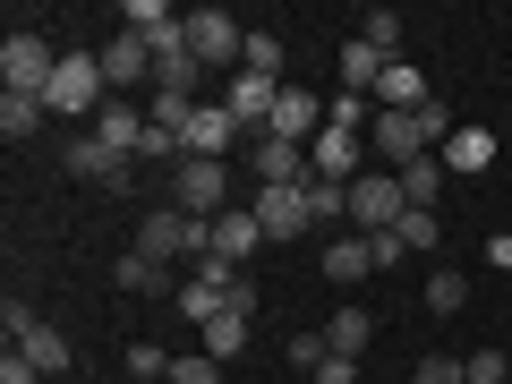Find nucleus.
Instances as JSON below:
<instances>
[{
  "label": "nucleus",
  "mask_w": 512,
  "mask_h": 384,
  "mask_svg": "<svg viewBox=\"0 0 512 384\" xmlns=\"http://www.w3.org/2000/svg\"><path fill=\"white\" fill-rule=\"evenodd\" d=\"M0 384H43V367L26 359V350H9V359H0Z\"/></svg>",
  "instance_id": "43"
},
{
  "label": "nucleus",
  "mask_w": 512,
  "mask_h": 384,
  "mask_svg": "<svg viewBox=\"0 0 512 384\" xmlns=\"http://www.w3.org/2000/svg\"><path fill=\"white\" fill-rule=\"evenodd\" d=\"M316 180H333V188H350L359 180V137H350V128H325V137H316Z\"/></svg>",
  "instance_id": "17"
},
{
  "label": "nucleus",
  "mask_w": 512,
  "mask_h": 384,
  "mask_svg": "<svg viewBox=\"0 0 512 384\" xmlns=\"http://www.w3.org/2000/svg\"><path fill=\"white\" fill-rule=\"evenodd\" d=\"M171 384H222V359H205V350L197 359H171Z\"/></svg>",
  "instance_id": "39"
},
{
  "label": "nucleus",
  "mask_w": 512,
  "mask_h": 384,
  "mask_svg": "<svg viewBox=\"0 0 512 384\" xmlns=\"http://www.w3.org/2000/svg\"><path fill=\"white\" fill-rule=\"evenodd\" d=\"M128 376H137V384H154V376H171V350H154V342H137V350H128Z\"/></svg>",
  "instance_id": "35"
},
{
  "label": "nucleus",
  "mask_w": 512,
  "mask_h": 384,
  "mask_svg": "<svg viewBox=\"0 0 512 384\" xmlns=\"http://www.w3.org/2000/svg\"><path fill=\"white\" fill-rule=\"evenodd\" d=\"M325 359H333V342H325V333H291V367H308V376H316Z\"/></svg>",
  "instance_id": "36"
},
{
  "label": "nucleus",
  "mask_w": 512,
  "mask_h": 384,
  "mask_svg": "<svg viewBox=\"0 0 512 384\" xmlns=\"http://www.w3.org/2000/svg\"><path fill=\"white\" fill-rule=\"evenodd\" d=\"M205 231H214V239H205V256H222V265H248L256 239H265V222H256V205H231V214H214Z\"/></svg>",
  "instance_id": "11"
},
{
  "label": "nucleus",
  "mask_w": 512,
  "mask_h": 384,
  "mask_svg": "<svg viewBox=\"0 0 512 384\" xmlns=\"http://www.w3.org/2000/svg\"><path fill=\"white\" fill-rule=\"evenodd\" d=\"M222 291H231V282H205V274H197V282H188V291H180V316H188V325L205 333V325H214V316H222Z\"/></svg>",
  "instance_id": "26"
},
{
  "label": "nucleus",
  "mask_w": 512,
  "mask_h": 384,
  "mask_svg": "<svg viewBox=\"0 0 512 384\" xmlns=\"http://www.w3.org/2000/svg\"><path fill=\"white\" fill-rule=\"evenodd\" d=\"M367 256H376V274H384V265H402V256H410V239L402 231H376V239H367Z\"/></svg>",
  "instance_id": "42"
},
{
  "label": "nucleus",
  "mask_w": 512,
  "mask_h": 384,
  "mask_svg": "<svg viewBox=\"0 0 512 384\" xmlns=\"http://www.w3.org/2000/svg\"><path fill=\"white\" fill-rule=\"evenodd\" d=\"M171 205H180V214H197V222L231 214V163H197V154H188V163L171 171Z\"/></svg>",
  "instance_id": "5"
},
{
  "label": "nucleus",
  "mask_w": 512,
  "mask_h": 384,
  "mask_svg": "<svg viewBox=\"0 0 512 384\" xmlns=\"http://www.w3.org/2000/svg\"><path fill=\"white\" fill-rule=\"evenodd\" d=\"M487 265H495V274H512V231H487Z\"/></svg>",
  "instance_id": "45"
},
{
  "label": "nucleus",
  "mask_w": 512,
  "mask_h": 384,
  "mask_svg": "<svg viewBox=\"0 0 512 384\" xmlns=\"http://www.w3.org/2000/svg\"><path fill=\"white\" fill-rule=\"evenodd\" d=\"M384 69H393V60H384V52H367L359 35L342 43V94H376V86H384Z\"/></svg>",
  "instance_id": "19"
},
{
  "label": "nucleus",
  "mask_w": 512,
  "mask_h": 384,
  "mask_svg": "<svg viewBox=\"0 0 512 384\" xmlns=\"http://www.w3.org/2000/svg\"><path fill=\"white\" fill-rule=\"evenodd\" d=\"M316 384H359V359H342V350H333V359L316 367Z\"/></svg>",
  "instance_id": "44"
},
{
  "label": "nucleus",
  "mask_w": 512,
  "mask_h": 384,
  "mask_svg": "<svg viewBox=\"0 0 512 384\" xmlns=\"http://www.w3.org/2000/svg\"><path fill=\"white\" fill-rule=\"evenodd\" d=\"M248 171H256L265 188H308V180H316V154H308V146H282V137H256V146H248Z\"/></svg>",
  "instance_id": "7"
},
{
  "label": "nucleus",
  "mask_w": 512,
  "mask_h": 384,
  "mask_svg": "<svg viewBox=\"0 0 512 384\" xmlns=\"http://www.w3.org/2000/svg\"><path fill=\"white\" fill-rule=\"evenodd\" d=\"M43 103H52V111H69V120L103 111V103H111L103 60H94V52H60V69H52V86H43Z\"/></svg>",
  "instance_id": "2"
},
{
  "label": "nucleus",
  "mask_w": 512,
  "mask_h": 384,
  "mask_svg": "<svg viewBox=\"0 0 512 384\" xmlns=\"http://www.w3.org/2000/svg\"><path fill=\"white\" fill-rule=\"evenodd\" d=\"M197 86H205V69L188 52H163L154 60V94H180V103H197Z\"/></svg>",
  "instance_id": "23"
},
{
  "label": "nucleus",
  "mask_w": 512,
  "mask_h": 384,
  "mask_svg": "<svg viewBox=\"0 0 512 384\" xmlns=\"http://www.w3.org/2000/svg\"><path fill=\"white\" fill-rule=\"evenodd\" d=\"M376 103H384V111H427L436 94H427V77L410 69V60H393V69H384V86H376Z\"/></svg>",
  "instance_id": "18"
},
{
  "label": "nucleus",
  "mask_w": 512,
  "mask_h": 384,
  "mask_svg": "<svg viewBox=\"0 0 512 384\" xmlns=\"http://www.w3.org/2000/svg\"><path fill=\"white\" fill-rule=\"evenodd\" d=\"M359 111H367V94H333V103H325V128H350V137H359Z\"/></svg>",
  "instance_id": "40"
},
{
  "label": "nucleus",
  "mask_w": 512,
  "mask_h": 384,
  "mask_svg": "<svg viewBox=\"0 0 512 384\" xmlns=\"http://www.w3.org/2000/svg\"><path fill=\"white\" fill-rule=\"evenodd\" d=\"M222 103H231V120H239V128H256V137H265V120H274L282 86H274V77H256V69H239L231 86H222Z\"/></svg>",
  "instance_id": "12"
},
{
  "label": "nucleus",
  "mask_w": 512,
  "mask_h": 384,
  "mask_svg": "<svg viewBox=\"0 0 512 384\" xmlns=\"http://www.w3.org/2000/svg\"><path fill=\"white\" fill-rule=\"evenodd\" d=\"M146 128H154V120H146L137 103H128V94H111V103L94 111V137H103L111 154H128V163H137V146H146Z\"/></svg>",
  "instance_id": "13"
},
{
  "label": "nucleus",
  "mask_w": 512,
  "mask_h": 384,
  "mask_svg": "<svg viewBox=\"0 0 512 384\" xmlns=\"http://www.w3.org/2000/svg\"><path fill=\"white\" fill-rule=\"evenodd\" d=\"M52 69H60V52L43 35H26V26L0 43V77H9V94H43V86H52Z\"/></svg>",
  "instance_id": "6"
},
{
  "label": "nucleus",
  "mask_w": 512,
  "mask_h": 384,
  "mask_svg": "<svg viewBox=\"0 0 512 384\" xmlns=\"http://www.w3.org/2000/svg\"><path fill=\"white\" fill-rule=\"evenodd\" d=\"M419 384H470V367L444 359V350H427V359H419Z\"/></svg>",
  "instance_id": "38"
},
{
  "label": "nucleus",
  "mask_w": 512,
  "mask_h": 384,
  "mask_svg": "<svg viewBox=\"0 0 512 384\" xmlns=\"http://www.w3.org/2000/svg\"><path fill=\"white\" fill-rule=\"evenodd\" d=\"M239 350H248V316H214V325H205V359H222V367H231Z\"/></svg>",
  "instance_id": "27"
},
{
  "label": "nucleus",
  "mask_w": 512,
  "mask_h": 384,
  "mask_svg": "<svg viewBox=\"0 0 512 384\" xmlns=\"http://www.w3.org/2000/svg\"><path fill=\"white\" fill-rule=\"evenodd\" d=\"M0 325H9V350H18V342H26V333H35V325H43V316H35V308H26V299H9V308H0Z\"/></svg>",
  "instance_id": "41"
},
{
  "label": "nucleus",
  "mask_w": 512,
  "mask_h": 384,
  "mask_svg": "<svg viewBox=\"0 0 512 384\" xmlns=\"http://www.w3.org/2000/svg\"><path fill=\"white\" fill-rule=\"evenodd\" d=\"M367 274H376L367 239H325V282H367Z\"/></svg>",
  "instance_id": "22"
},
{
  "label": "nucleus",
  "mask_w": 512,
  "mask_h": 384,
  "mask_svg": "<svg viewBox=\"0 0 512 384\" xmlns=\"http://www.w3.org/2000/svg\"><path fill=\"white\" fill-rule=\"evenodd\" d=\"M393 231H402V239H410V248H427V256H436V248H444V231H436V214H419V205H410V214H402V222H393Z\"/></svg>",
  "instance_id": "34"
},
{
  "label": "nucleus",
  "mask_w": 512,
  "mask_h": 384,
  "mask_svg": "<svg viewBox=\"0 0 512 384\" xmlns=\"http://www.w3.org/2000/svg\"><path fill=\"white\" fill-rule=\"evenodd\" d=\"M18 350H26V359L43 367V376H60V367H69V333H52V325H35V333H26Z\"/></svg>",
  "instance_id": "28"
},
{
  "label": "nucleus",
  "mask_w": 512,
  "mask_h": 384,
  "mask_svg": "<svg viewBox=\"0 0 512 384\" xmlns=\"http://www.w3.org/2000/svg\"><path fill=\"white\" fill-rule=\"evenodd\" d=\"M120 26H128V35H146V43H154V60H163V52H188V18L171 9V0H128Z\"/></svg>",
  "instance_id": "8"
},
{
  "label": "nucleus",
  "mask_w": 512,
  "mask_h": 384,
  "mask_svg": "<svg viewBox=\"0 0 512 384\" xmlns=\"http://www.w3.org/2000/svg\"><path fill=\"white\" fill-rule=\"evenodd\" d=\"M137 163H188L180 128H146V146H137Z\"/></svg>",
  "instance_id": "33"
},
{
  "label": "nucleus",
  "mask_w": 512,
  "mask_h": 384,
  "mask_svg": "<svg viewBox=\"0 0 512 384\" xmlns=\"http://www.w3.org/2000/svg\"><path fill=\"white\" fill-rule=\"evenodd\" d=\"M265 137H282V146H316V137H325V103H316V94H299V86H282Z\"/></svg>",
  "instance_id": "10"
},
{
  "label": "nucleus",
  "mask_w": 512,
  "mask_h": 384,
  "mask_svg": "<svg viewBox=\"0 0 512 384\" xmlns=\"http://www.w3.org/2000/svg\"><path fill=\"white\" fill-rule=\"evenodd\" d=\"M94 60H103L111 86H146V77H154V43H146V35H128V26H120V35H111Z\"/></svg>",
  "instance_id": "15"
},
{
  "label": "nucleus",
  "mask_w": 512,
  "mask_h": 384,
  "mask_svg": "<svg viewBox=\"0 0 512 384\" xmlns=\"http://www.w3.org/2000/svg\"><path fill=\"white\" fill-rule=\"evenodd\" d=\"M495 163V137L487 128H453V146H444V171H487Z\"/></svg>",
  "instance_id": "24"
},
{
  "label": "nucleus",
  "mask_w": 512,
  "mask_h": 384,
  "mask_svg": "<svg viewBox=\"0 0 512 384\" xmlns=\"http://www.w3.org/2000/svg\"><path fill=\"white\" fill-rule=\"evenodd\" d=\"M359 43H367V52H384V60H402V9H367Z\"/></svg>",
  "instance_id": "25"
},
{
  "label": "nucleus",
  "mask_w": 512,
  "mask_h": 384,
  "mask_svg": "<svg viewBox=\"0 0 512 384\" xmlns=\"http://www.w3.org/2000/svg\"><path fill=\"white\" fill-rule=\"evenodd\" d=\"M461 367H470V384H504V376H512V359H504V350H470Z\"/></svg>",
  "instance_id": "37"
},
{
  "label": "nucleus",
  "mask_w": 512,
  "mask_h": 384,
  "mask_svg": "<svg viewBox=\"0 0 512 384\" xmlns=\"http://www.w3.org/2000/svg\"><path fill=\"white\" fill-rule=\"evenodd\" d=\"M239 137H248V128H239V120H231V103H197V120H188V128H180V146H188V154H197V163H222V154H231V146H239Z\"/></svg>",
  "instance_id": "9"
},
{
  "label": "nucleus",
  "mask_w": 512,
  "mask_h": 384,
  "mask_svg": "<svg viewBox=\"0 0 512 384\" xmlns=\"http://www.w3.org/2000/svg\"><path fill=\"white\" fill-rule=\"evenodd\" d=\"M444 180H453V171H444V154H419V163L402 171V197L419 205V214H436V197H444Z\"/></svg>",
  "instance_id": "20"
},
{
  "label": "nucleus",
  "mask_w": 512,
  "mask_h": 384,
  "mask_svg": "<svg viewBox=\"0 0 512 384\" xmlns=\"http://www.w3.org/2000/svg\"><path fill=\"white\" fill-rule=\"evenodd\" d=\"M205 239H214V231H205L197 214H180V205H154V214L137 222V256H146V265H163V274L180 265V256H205Z\"/></svg>",
  "instance_id": "1"
},
{
  "label": "nucleus",
  "mask_w": 512,
  "mask_h": 384,
  "mask_svg": "<svg viewBox=\"0 0 512 384\" xmlns=\"http://www.w3.org/2000/svg\"><path fill=\"white\" fill-rule=\"evenodd\" d=\"M427 308H436V316H461V308H470V282H461V274H427Z\"/></svg>",
  "instance_id": "30"
},
{
  "label": "nucleus",
  "mask_w": 512,
  "mask_h": 384,
  "mask_svg": "<svg viewBox=\"0 0 512 384\" xmlns=\"http://www.w3.org/2000/svg\"><path fill=\"white\" fill-rule=\"evenodd\" d=\"M111 282H120V291H163V265H146V256L128 248V256H120V274H111Z\"/></svg>",
  "instance_id": "32"
},
{
  "label": "nucleus",
  "mask_w": 512,
  "mask_h": 384,
  "mask_svg": "<svg viewBox=\"0 0 512 384\" xmlns=\"http://www.w3.org/2000/svg\"><path fill=\"white\" fill-rule=\"evenodd\" d=\"M188 60L239 77V60H248V26H239L231 9H188Z\"/></svg>",
  "instance_id": "3"
},
{
  "label": "nucleus",
  "mask_w": 512,
  "mask_h": 384,
  "mask_svg": "<svg viewBox=\"0 0 512 384\" xmlns=\"http://www.w3.org/2000/svg\"><path fill=\"white\" fill-rule=\"evenodd\" d=\"M256 222H265V239H299L308 231V188H256Z\"/></svg>",
  "instance_id": "14"
},
{
  "label": "nucleus",
  "mask_w": 512,
  "mask_h": 384,
  "mask_svg": "<svg viewBox=\"0 0 512 384\" xmlns=\"http://www.w3.org/2000/svg\"><path fill=\"white\" fill-rule=\"evenodd\" d=\"M367 333H376V325H367V308H342V316L325 325V342L342 350V359H359V350H367Z\"/></svg>",
  "instance_id": "29"
},
{
  "label": "nucleus",
  "mask_w": 512,
  "mask_h": 384,
  "mask_svg": "<svg viewBox=\"0 0 512 384\" xmlns=\"http://www.w3.org/2000/svg\"><path fill=\"white\" fill-rule=\"evenodd\" d=\"M43 111H52L43 94H0V137H9V146H26V137L43 128Z\"/></svg>",
  "instance_id": "21"
},
{
  "label": "nucleus",
  "mask_w": 512,
  "mask_h": 384,
  "mask_svg": "<svg viewBox=\"0 0 512 384\" xmlns=\"http://www.w3.org/2000/svg\"><path fill=\"white\" fill-rule=\"evenodd\" d=\"M60 163H69L77 180H103V188H128V154H111L103 137H94V128H86V137H77L69 154H60Z\"/></svg>",
  "instance_id": "16"
},
{
  "label": "nucleus",
  "mask_w": 512,
  "mask_h": 384,
  "mask_svg": "<svg viewBox=\"0 0 512 384\" xmlns=\"http://www.w3.org/2000/svg\"><path fill=\"white\" fill-rule=\"evenodd\" d=\"M402 214H410V197H402V171H359V180H350V222H359V239L393 231Z\"/></svg>",
  "instance_id": "4"
},
{
  "label": "nucleus",
  "mask_w": 512,
  "mask_h": 384,
  "mask_svg": "<svg viewBox=\"0 0 512 384\" xmlns=\"http://www.w3.org/2000/svg\"><path fill=\"white\" fill-rule=\"evenodd\" d=\"M239 69H256V77L282 86V35H248V60H239Z\"/></svg>",
  "instance_id": "31"
}]
</instances>
